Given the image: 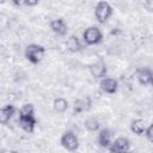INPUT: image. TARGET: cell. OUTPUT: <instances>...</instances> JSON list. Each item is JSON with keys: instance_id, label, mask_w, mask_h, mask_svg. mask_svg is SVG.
I'll list each match as a JSON object with an SVG mask.
<instances>
[{"instance_id": "cell-1", "label": "cell", "mask_w": 153, "mask_h": 153, "mask_svg": "<svg viewBox=\"0 0 153 153\" xmlns=\"http://www.w3.org/2000/svg\"><path fill=\"white\" fill-rule=\"evenodd\" d=\"M44 54H45V49L39 44L32 43L25 48V57L33 65L41 62L42 59L44 57Z\"/></svg>"}, {"instance_id": "cell-2", "label": "cell", "mask_w": 153, "mask_h": 153, "mask_svg": "<svg viewBox=\"0 0 153 153\" xmlns=\"http://www.w3.org/2000/svg\"><path fill=\"white\" fill-rule=\"evenodd\" d=\"M111 14H112V8H111V6H110L109 2H106V1H99L96 5L94 16H96V19H97L98 23L104 24L110 18Z\"/></svg>"}, {"instance_id": "cell-3", "label": "cell", "mask_w": 153, "mask_h": 153, "mask_svg": "<svg viewBox=\"0 0 153 153\" xmlns=\"http://www.w3.org/2000/svg\"><path fill=\"white\" fill-rule=\"evenodd\" d=\"M82 38H84V42L88 45H94V44H98L102 42L103 39V33L102 31L97 27V26H90L87 27L84 33H82Z\"/></svg>"}, {"instance_id": "cell-4", "label": "cell", "mask_w": 153, "mask_h": 153, "mask_svg": "<svg viewBox=\"0 0 153 153\" xmlns=\"http://www.w3.org/2000/svg\"><path fill=\"white\" fill-rule=\"evenodd\" d=\"M60 142H61L62 147H65L69 152H74L79 147V140H78L76 135L71 130H68L65 134H62Z\"/></svg>"}, {"instance_id": "cell-5", "label": "cell", "mask_w": 153, "mask_h": 153, "mask_svg": "<svg viewBox=\"0 0 153 153\" xmlns=\"http://www.w3.org/2000/svg\"><path fill=\"white\" fill-rule=\"evenodd\" d=\"M109 149L111 153H128L130 149V142L127 137L120 136L115 141H112Z\"/></svg>"}, {"instance_id": "cell-6", "label": "cell", "mask_w": 153, "mask_h": 153, "mask_svg": "<svg viewBox=\"0 0 153 153\" xmlns=\"http://www.w3.org/2000/svg\"><path fill=\"white\" fill-rule=\"evenodd\" d=\"M106 72H108V68L103 61L94 62L90 66V73L94 79H104L106 75Z\"/></svg>"}, {"instance_id": "cell-7", "label": "cell", "mask_w": 153, "mask_h": 153, "mask_svg": "<svg viewBox=\"0 0 153 153\" xmlns=\"http://www.w3.org/2000/svg\"><path fill=\"white\" fill-rule=\"evenodd\" d=\"M99 87L103 92H105L108 94H114V93H116V91L118 88V82L114 78H104L100 80Z\"/></svg>"}, {"instance_id": "cell-8", "label": "cell", "mask_w": 153, "mask_h": 153, "mask_svg": "<svg viewBox=\"0 0 153 153\" xmlns=\"http://www.w3.org/2000/svg\"><path fill=\"white\" fill-rule=\"evenodd\" d=\"M50 29L53 32H55L59 36H65L67 33V24L63 19L59 18V19H53L50 22Z\"/></svg>"}, {"instance_id": "cell-9", "label": "cell", "mask_w": 153, "mask_h": 153, "mask_svg": "<svg viewBox=\"0 0 153 153\" xmlns=\"http://www.w3.org/2000/svg\"><path fill=\"white\" fill-rule=\"evenodd\" d=\"M91 98L90 97H86V98H81V99H76L74 102V115H78V114H81L84 111H87L90 110L91 108Z\"/></svg>"}, {"instance_id": "cell-10", "label": "cell", "mask_w": 153, "mask_h": 153, "mask_svg": "<svg viewBox=\"0 0 153 153\" xmlns=\"http://www.w3.org/2000/svg\"><path fill=\"white\" fill-rule=\"evenodd\" d=\"M98 143L102 146V147H105V148H109L112 143V134L109 129L104 128L99 131L98 134V139H97Z\"/></svg>"}, {"instance_id": "cell-11", "label": "cell", "mask_w": 153, "mask_h": 153, "mask_svg": "<svg viewBox=\"0 0 153 153\" xmlns=\"http://www.w3.org/2000/svg\"><path fill=\"white\" fill-rule=\"evenodd\" d=\"M152 76H153V73H152L149 69H147V68H140V69H137V72H136V78H137L139 82H140L141 85H143V86L151 84Z\"/></svg>"}, {"instance_id": "cell-12", "label": "cell", "mask_w": 153, "mask_h": 153, "mask_svg": "<svg viewBox=\"0 0 153 153\" xmlns=\"http://www.w3.org/2000/svg\"><path fill=\"white\" fill-rule=\"evenodd\" d=\"M66 47H67V49H68L71 53H76V51L81 50V48H82L81 42H80V39L78 38L76 35H71V36L67 38Z\"/></svg>"}, {"instance_id": "cell-13", "label": "cell", "mask_w": 153, "mask_h": 153, "mask_svg": "<svg viewBox=\"0 0 153 153\" xmlns=\"http://www.w3.org/2000/svg\"><path fill=\"white\" fill-rule=\"evenodd\" d=\"M14 112H16V108L13 105H11V104L5 105L0 110V122L2 124H6L11 120V117L14 115Z\"/></svg>"}, {"instance_id": "cell-14", "label": "cell", "mask_w": 153, "mask_h": 153, "mask_svg": "<svg viewBox=\"0 0 153 153\" xmlns=\"http://www.w3.org/2000/svg\"><path fill=\"white\" fill-rule=\"evenodd\" d=\"M19 126L26 133H32L36 127L35 117H19Z\"/></svg>"}, {"instance_id": "cell-15", "label": "cell", "mask_w": 153, "mask_h": 153, "mask_svg": "<svg viewBox=\"0 0 153 153\" xmlns=\"http://www.w3.org/2000/svg\"><path fill=\"white\" fill-rule=\"evenodd\" d=\"M130 129H131V131L134 133V134H136V135H141V134H143L145 131H146V123H145V121L143 120H141V118H136V120H134L133 122H131V124H130Z\"/></svg>"}, {"instance_id": "cell-16", "label": "cell", "mask_w": 153, "mask_h": 153, "mask_svg": "<svg viewBox=\"0 0 153 153\" xmlns=\"http://www.w3.org/2000/svg\"><path fill=\"white\" fill-rule=\"evenodd\" d=\"M53 108H54V110L56 111V112H59V114H62V112H65L67 109H68V102L65 99V98H56L55 100H54V104H53Z\"/></svg>"}, {"instance_id": "cell-17", "label": "cell", "mask_w": 153, "mask_h": 153, "mask_svg": "<svg viewBox=\"0 0 153 153\" xmlns=\"http://www.w3.org/2000/svg\"><path fill=\"white\" fill-rule=\"evenodd\" d=\"M84 126L85 128L88 130V131H96L99 129V122L96 117H88L85 120L84 122Z\"/></svg>"}, {"instance_id": "cell-18", "label": "cell", "mask_w": 153, "mask_h": 153, "mask_svg": "<svg viewBox=\"0 0 153 153\" xmlns=\"http://www.w3.org/2000/svg\"><path fill=\"white\" fill-rule=\"evenodd\" d=\"M33 105L32 104H24L19 110V117H33Z\"/></svg>"}, {"instance_id": "cell-19", "label": "cell", "mask_w": 153, "mask_h": 153, "mask_svg": "<svg viewBox=\"0 0 153 153\" xmlns=\"http://www.w3.org/2000/svg\"><path fill=\"white\" fill-rule=\"evenodd\" d=\"M146 137L148 139V141H151V142H153V124H151L147 129H146Z\"/></svg>"}, {"instance_id": "cell-20", "label": "cell", "mask_w": 153, "mask_h": 153, "mask_svg": "<svg viewBox=\"0 0 153 153\" xmlns=\"http://www.w3.org/2000/svg\"><path fill=\"white\" fill-rule=\"evenodd\" d=\"M143 7L149 11V12H153V0H147V1H143Z\"/></svg>"}, {"instance_id": "cell-21", "label": "cell", "mask_w": 153, "mask_h": 153, "mask_svg": "<svg viewBox=\"0 0 153 153\" xmlns=\"http://www.w3.org/2000/svg\"><path fill=\"white\" fill-rule=\"evenodd\" d=\"M38 4L37 0H30V1H23V5L25 6H36Z\"/></svg>"}, {"instance_id": "cell-22", "label": "cell", "mask_w": 153, "mask_h": 153, "mask_svg": "<svg viewBox=\"0 0 153 153\" xmlns=\"http://www.w3.org/2000/svg\"><path fill=\"white\" fill-rule=\"evenodd\" d=\"M151 85L153 86V76H152V81H151Z\"/></svg>"}]
</instances>
